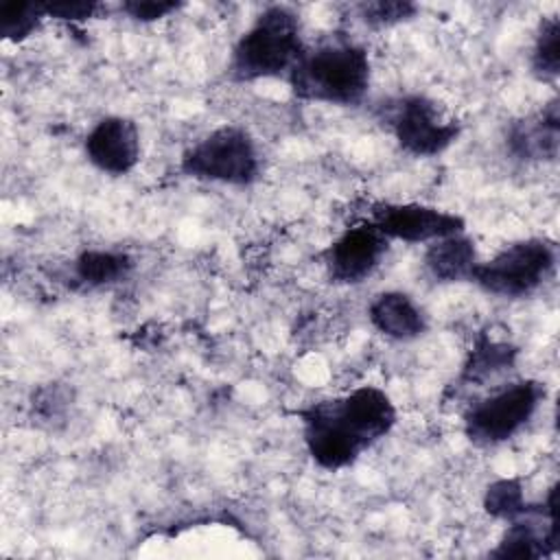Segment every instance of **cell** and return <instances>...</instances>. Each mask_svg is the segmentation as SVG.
Instances as JSON below:
<instances>
[{"instance_id":"obj_4","label":"cell","mask_w":560,"mask_h":560,"mask_svg":"<svg viewBox=\"0 0 560 560\" xmlns=\"http://www.w3.org/2000/svg\"><path fill=\"white\" fill-rule=\"evenodd\" d=\"M558 247L545 236H527L503 245L490 258L479 260L470 282L501 300H523L553 280Z\"/></svg>"},{"instance_id":"obj_12","label":"cell","mask_w":560,"mask_h":560,"mask_svg":"<svg viewBox=\"0 0 560 560\" xmlns=\"http://www.w3.org/2000/svg\"><path fill=\"white\" fill-rule=\"evenodd\" d=\"M372 328L392 341H416L427 335L429 317L424 308L405 291H381L368 304Z\"/></svg>"},{"instance_id":"obj_15","label":"cell","mask_w":560,"mask_h":560,"mask_svg":"<svg viewBox=\"0 0 560 560\" xmlns=\"http://www.w3.org/2000/svg\"><path fill=\"white\" fill-rule=\"evenodd\" d=\"M518 357V348L490 337L488 332H481L475 341L472 348L468 350V357L462 365L459 372V383L464 387H483V383L497 378L505 370H512Z\"/></svg>"},{"instance_id":"obj_8","label":"cell","mask_w":560,"mask_h":560,"mask_svg":"<svg viewBox=\"0 0 560 560\" xmlns=\"http://www.w3.org/2000/svg\"><path fill=\"white\" fill-rule=\"evenodd\" d=\"M389 243L402 241L411 245H427L442 236L466 232V221L462 214L416 203V201H381L374 203L368 219Z\"/></svg>"},{"instance_id":"obj_6","label":"cell","mask_w":560,"mask_h":560,"mask_svg":"<svg viewBox=\"0 0 560 560\" xmlns=\"http://www.w3.org/2000/svg\"><path fill=\"white\" fill-rule=\"evenodd\" d=\"M381 120L400 151L411 158H435L448 151L462 133V122L440 101L420 92L383 103Z\"/></svg>"},{"instance_id":"obj_11","label":"cell","mask_w":560,"mask_h":560,"mask_svg":"<svg viewBox=\"0 0 560 560\" xmlns=\"http://www.w3.org/2000/svg\"><path fill=\"white\" fill-rule=\"evenodd\" d=\"M505 151L525 164L556 162L560 153V101L551 96L542 107L514 118L505 127Z\"/></svg>"},{"instance_id":"obj_16","label":"cell","mask_w":560,"mask_h":560,"mask_svg":"<svg viewBox=\"0 0 560 560\" xmlns=\"http://www.w3.org/2000/svg\"><path fill=\"white\" fill-rule=\"evenodd\" d=\"M529 72L540 83H553L560 77V20L545 15L538 22L529 50Z\"/></svg>"},{"instance_id":"obj_21","label":"cell","mask_w":560,"mask_h":560,"mask_svg":"<svg viewBox=\"0 0 560 560\" xmlns=\"http://www.w3.org/2000/svg\"><path fill=\"white\" fill-rule=\"evenodd\" d=\"M103 11L101 2H48L44 4V13L50 20H59L66 24L88 22L96 18V13Z\"/></svg>"},{"instance_id":"obj_1","label":"cell","mask_w":560,"mask_h":560,"mask_svg":"<svg viewBox=\"0 0 560 560\" xmlns=\"http://www.w3.org/2000/svg\"><path fill=\"white\" fill-rule=\"evenodd\" d=\"M287 83L300 101L359 107L372 85V59L363 44L348 35H330L306 46Z\"/></svg>"},{"instance_id":"obj_9","label":"cell","mask_w":560,"mask_h":560,"mask_svg":"<svg viewBox=\"0 0 560 560\" xmlns=\"http://www.w3.org/2000/svg\"><path fill=\"white\" fill-rule=\"evenodd\" d=\"M389 241L370 223H354L346 228L322 252V265L330 282L354 287L368 280L383 262Z\"/></svg>"},{"instance_id":"obj_7","label":"cell","mask_w":560,"mask_h":560,"mask_svg":"<svg viewBox=\"0 0 560 560\" xmlns=\"http://www.w3.org/2000/svg\"><path fill=\"white\" fill-rule=\"evenodd\" d=\"M295 416L300 418L302 442L308 457L324 470H343L372 448L350 418L341 396L313 400L298 409Z\"/></svg>"},{"instance_id":"obj_20","label":"cell","mask_w":560,"mask_h":560,"mask_svg":"<svg viewBox=\"0 0 560 560\" xmlns=\"http://www.w3.org/2000/svg\"><path fill=\"white\" fill-rule=\"evenodd\" d=\"M182 7L184 4L175 0H125L120 4V11L133 22L151 24L177 13Z\"/></svg>"},{"instance_id":"obj_13","label":"cell","mask_w":560,"mask_h":560,"mask_svg":"<svg viewBox=\"0 0 560 560\" xmlns=\"http://www.w3.org/2000/svg\"><path fill=\"white\" fill-rule=\"evenodd\" d=\"M479 260L477 245L466 232L431 241L422 254L424 271L442 284L470 282Z\"/></svg>"},{"instance_id":"obj_3","label":"cell","mask_w":560,"mask_h":560,"mask_svg":"<svg viewBox=\"0 0 560 560\" xmlns=\"http://www.w3.org/2000/svg\"><path fill=\"white\" fill-rule=\"evenodd\" d=\"M262 171L260 149L241 125H219L184 149L179 173L184 177L245 188L258 182Z\"/></svg>"},{"instance_id":"obj_5","label":"cell","mask_w":560,"mask_h":560,"mask_svg":"<svg viewBox=\"0 0 560 560\" xmlns=\"http://www.w3.org/2000/svg\"><path fill=\"white\" fill-rule=\"evenodd\" d=\"M545 398L547 387L536 378H518L499 385L464 411V435L479 448L505 444L534 420Z\"/></svg>"},{"instance_id":"obj_17","label":"cell","mask_w":560,"mask_h":560,"mask_svg":"<svg viewBox=\"0 0 560 560\" xmlns=\"http://www.w3.org/2000/svg\"><path fill=\"white\" fill-rule=\"evenodd\" d=\"M483 510L488 516L497 521H512L516 516L527 514L534 503L525 499L523 479L521 477H499L490 481L483 490Z\"/></svg>"},{"instance_id":"obj_19","label":"cell","mask_w":560,"mask_h":560,"mask_svg":"<svg viewBox=\"0 0 560 560\" xmlns=\"http://www.w3.org/2000/svg\"><path fill=\"white\" fill-rule=\"evenodd\" d=\"M359 20L374 28H392L398 24H405L418 15V4L409 0H374V2H361L354 7Z\"/></svg>"},{"instance_id":"obj_2","label":"cell","mask_w":560,"mask_h":560,"mask_svg":"<svg viewBox=\"0 0 560 560\" xmlns=\"http://www.w3.org/2000/svg\"><path fill=\"white\" fill-rule=\"evenodd\" d=\"M300 15L287 4L265 7L234 42L228 77L234 83L284 79L304 55Z\"/></svg>"},{"instance_id":"obj_10","label":"cell","mask_w":560,"mask_h":560,"mask_svg":"<svg viewBox=\"0 0 560 560\" xmlns=\"http://www.w3.org/2000/svg\"><path fill=\"white\" fill-rule=\"evenodd\" d=\"M85 160L103 175L125 177L142 158V138L138 122L122 114L98 118L83 138Z\"/></svg>"},{"instance_id":"obj_18","label":"cell","mask_w":560,"mask_h":560,"mask_svg":"<svg viewBox=\"0 0 560 560\" xmlns=\"http://www.w3.org/2000/svg\"><path fill=\"white\" fill-rule=\"evenodd\" d=\"M44 20V4L4 2L0 4V37L11 44H22L39 31Z\"/></svg>"},{"instance_id":"obj_14","label":"cell","mask_w":560,"mask_h":560,"mask_svg":"<svg viewBox=\"0 0 560 560\" xmlns=\"http://www.w3.org/2000/svg\"><path fill=\"white\" fill-rule=\"evenodd\" d=\"M136 269V260L122 249L90 247L72 260V276L85 289H107L125 282Z\"/></svg>"}]
</instances>
